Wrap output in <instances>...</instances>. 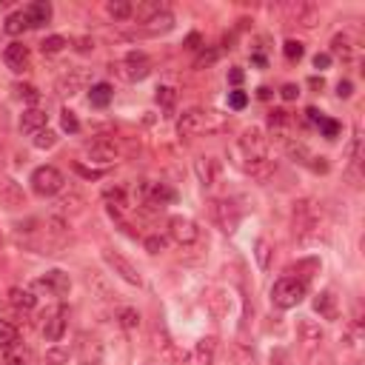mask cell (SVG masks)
<instances>
[{
    "mask_svg": "<svg viewBox=\"0 0 365 365\" xmlns=\"http://www.w3.org/2000/svg\"><path fill=\"white\" fill-rule=\"evenodd\" d=\"M26 29H29V17H26V11H11V14L6 17V23H3V31L11 34V37L23 34Z\"/></svg>",
    "mask_w": 365,
    "mask_h": 365,
    "instance_id": "836d02e7",
    "label": "cell"
},
{
    "mask_svg": "<svg viewBox=\"0 0 365 365\" xmlns=\"http://www.w3.org/2000/svg\"><path fill=\"white\" fill-rule=\"evenodd\" d=\"M9 305L17 308V311H31V308L37 305V297H34L29 288L14 285V288H9Z\"/></svg>",
    "mask_w": 365,
    "mask_h": 365,
    "instance_id": "f546056e",
    "label": "cell"
},
{
    "mask_svg": "<svg viewBox=\"0 0 365 365\" xmlns=\"http://www.w3.org/2000/svg\"><path fill=\"white\" fill-rule=\"evenodd\" d=\"M317 128H319V134H322L325 140H336V137H339V131H342V125H339L334 117H325V114L317 120Z\"/></svg>",
    "mask_w": 365,
    "mask_h": 365,
    "instance_id": "74e56055",
    "label": "cell"
},
{
    "mask_svg": "<svg viewBox=\"0 0 365 365\" xmlns=\"http://www.w3.org/2000/svg\"><path fill=\"white\" fill-rule=\"evenodd\" d=\"M228 80H231L234 86H240V83H242V68H237V66L228 68Z\"/></svg>",
    "mask_w": 365,
    "mask_h": 365,
    "instance_id": "6f0895ef",
    "label": "cell"
},
{
    "mask_svg": "<svg viewBox=\"0 0 365 365\" xmlns=\"http://www.w3.org/2000/svg\"><path fill=\"white\" fill-rule=\"evenodd\" d=\"M14 97H17V100H26V103L34 106V103L40 100V91H37L31 83H17V86H14Z\"/></svg>",
    "mask_w": 365,
    "mask_h": 365,
    "instance_id": "7bdbcfd3",
    "label": "cell"
},
{
    "mask_svg": "<svg viewBox=\"0 0 365 365\" xmlns=\"http://www.w3.org/2000/svg\"><path fill=\"white\" fill-rule=\"evenodd\" d=\"M197 43H200V37H197V34H191V37H188V48H197Z\"/></svg>",
    "mask_w": 365,
    "mask_h": 365,
    "instance_id": "be15d7a7",
    "label": "cell"
},
{
    "mask_svg": "<svg viewBox=\"0 0 365 365\" xmlns=\"http://www.w3.org/2000/svg\"><path fill=\"white\" fill-rule=\"evenodd\" d=\"M279 97H282V100H297V97H299V88H297L294 83H285V86L279 88Z\"/></svg>",
    "mask_w": 365,
    "mask_h": 365,
    "instance_id": "11a10c76",
    "label": "cell"
},
{
    "mask_svg": "<svg viewBox=\"0 0 365 365\" xmlns=\"http://www.w3.org/2000/svg\"><path fill=\"white\" fill-rule=\"evenodd\" d=\"M305 294H308V282L305 279L282 277V279H277L271 285V305L279 308V311H288V308H297Z\"/></svg>",
    "mask_w": 365,
    "mask_h": 365,
    "instance_id": "277c9868",
    "label": "cell"
},
{
    "mask_svg": "<svg viewBox=\"0 0 365 365\" xmlns=\"http://www.w3.org/2000/svg\"><path fill=\"white\" fill-rule=\"evenodd\" d=\"M66 46H68V40H66L63 34H51V37H46V40L40 43V51H43V54H60Z\"/></svg>",
    "mask_w": 365,
    "mask_h": 365,
    "instance_id": "f35d334b",
    "label": "cell"
},
{
    "mask_svg": "<svg viewBox=\"0 0 365 365\" xmlns=\"http://www.w3.org/2000/svg\"><path fill=\"white\" fill-rule=\"evenodd\" d=\"M171 29H174V14L168 9L160 11V14H154V17H148L143 23V34H168Z\"/></svg>",
    "mask_w": 365,
    "mask_h": 365,
    "instance_id": "4316f807",
    "label": "cell"
},
{
    "mask_svg": "<svg viewBox=\"0 0 365 365\" xmlns=\"http://www.w3.org/2000/svg\"><path fill=\"white\" fill-rule=\"evenodd\" d=\"M217 348H220L217 336H202V339L197 342V348H194L197 362H200V365H217Z\"/></svg>",
    "mask_w": 365,
    "mask_h": 365,
    "instance_id": "f1b7e54d",
    "label": "cell"
},
{
    "mask_svg": "<svg viewBox=\"0 0 365 365\" xmlns=\"http://www.w3.org/2000/svg\"><path fill=\"white\" fill-rule=\"evenodd\" d=\"M43 128H48V114L43 111V108H37V106H31V108H26L23 114H20V131L23 134H37V131H43Z\"/></svg>",
    "mask_w": 365,
    "mask_h": 365,
    "instance_id": "603a6c76",
    "label": "cell"
},
{
    "mask_svg": "<svg viewBox=\"0 0 365 365\" xmlns=\"http://www.w3.org/2000/svg\"><path fill=\"white\" fill-rule=\"evenodd\" d=\"M228 365H254V354L245 345H231V359Z\"/></svg>",
    "mask_w": 365,
    "mask_h": 365,
    "instance_id": "b9f144b4",
    "label": "cell"
},
{
    "mask_svg": "<svg viewBox=\"0 0 365 365\" xmlns=\"http://www.w3.org/2000/svg\"><path fill=\"white\" fill-rule=\"evenodd\" d=\"M154 100H157V106H160L163 111H171L174 103H177V88H174V86H157Z\"/></svg>",
    "mask_w": 365,
    "mask_h": 365,
    "instance_id": "8d00e7d4",
    "label": "cell"
},
{
    "mask_svg": "<svg viewBox=\"0 0 365 365\" xmlns=\"http://www.w3.org/2000/svg\"><path fill=\"white\" fill-rule=\"evenodd\" d=\"M74 168H77V171H80L83 177H88V180H100V177H103V168H86L83 163H77Z\"/></svg>",
    "mask_w": 365,
    "mask_h": 365,
    "instance_id": "9f6ffc18",
    "label": "cell"
},
{
    "mask_svg": "<svg viewBox=\"0 0 365 365\" xmlns=\"http://www.w3.org/2000/svg\"><path fill=\"white\" fill-rule=\"evenodd\" d=\"M137 194H140V202L143 205H154V208H163L165 202H171L177 197L174 188H168L165 182H140Z\"/></svg>",
    "mask_w": 365,
    "mask_h": 365,
    "instance_id": "2e32d148",
    "label": "cell"
},
{
    "mask_svg": "<svg viewBox=\"0 0 365 365\" xmlns=\"http://www.w3.org/2000/svg\"><path fill=\"white\" fill-rule=\"evenodd\" d=\"M282 54H285L288 63H299L302 54H305V46H302L299 40H285V43H282Z\"/></svg>",
    "mask_w": 365,
    "mask_h": 365,
    "instance_id": "60d3db41",
    "label": "cell"
},
{
    "mask_svg": "<svg viewBox=\"0 0 365 365\" xmlns=\"http://www.w3.org/2000/svg\"><path fill=\"white\" fill-rule=\"evenodd\" d=\"M0 205L6 211H14V208H23L26 205V191L20 188L17 180H11V177H3L0 180Z\"/></svg>",
    "mask_w": 365,
    "mask_h": 365,
    "instance_id": "ac0fdd59",
    "label": "cell"
},
{
    "mask_svg": "<svg viewBox=\"0 0 365 365\" xmlns=\"http://www.w3.org/2000/svg\"><path fill=\"white\" fill-rule=\"evenodd\" d=\"M31 143H34V148H40V151H46V148H54V145H57V131H51V128H43V131H37V134L31 137Z\"/></svg>",
    "mask_w": 365,
    "mask_h": 365,
    "instance_id": "ab89813d",
    "label": "cell"
},
{
    "mask_svg": "<svg viewBox=\"0 0 365 365\" xmlns=\"http://www.w3.org/2000/svg\"><path fill=\"white\" fill-rule=\"evenodd\" d=\"M271 365H288V356H285V351H277V354H271Z\"/></svg>",
    "mask_w": 365,
    "mask_h": 365,
    "instance_id": "680465c9",
    "label": "cell"
},
{
    "mask_svg": "<svg viewBox=\"0 0 365 365\" xmlns=\"http://www.w3.org/2000/svg\"><path fill=\"white\" fill-rule=\"evenodd\" d=\"M211 217H214V222H217L225 234H234L237 225H240V220H242V208H240L234 200L222 197V200H214V202H211Z\"/></svg>",
    "mask_w": 365,
    "mask_h": 365,
    "instance_id": "9c48e42d",
    "label": "cell"
},
{
    "mask_svg": "<svg viewBox=\"0 0 365 365\" xmlns=\"http://www.w3.org/2000/svg\"><path fill=\"white\" fill-rule=\"evenodd\" d=\"M148 365H154V362H148Z\"/></svg>",
    "mask_w": 365,
    "mask_h": 365,
    "instance_id": "03108f58",
    "label": "cell"
},
{
    "mask_svg": "<svg viewBox=\"0 0 365 365\" xmlns=\"http://www.w3.org/2000/svg\"><path fill=\"white\" fill-rule=\"evenodd\" d=\"M268 134H271V140H277L279 145H285L294 137V117L285 108H274L268 114Z\"/></svg>",
    "mask_w": 365,
    "mask_h": 365,
    "instance_id": "9a60e30c",
    "label": "cell"
},
{
    "mask_svg": "<svg viewBox=\"0 0 365 365\" xmlns=\"http://www.w3.org/2000/svg\"><path fill=\"white\" fill-rule=\"evenodd\" d=\"M106 11H108V17H114V20H128V17L134 14V6H131L128 0H108V3H106Z\"/></svg>",
    "mask_w": 365,
    "mask_h": 365,
    "instance_id": "d590c367",
    "label": "cell"
},
{
    "mask_svg": "<svg viewBox=\"0 0 365 365\" xmlns=\"http://www.w3.org/2000/svg\"><path fill=\"white\" fill-rule=\"evenodd\" d=\"M257 97H259V100H268V97H271V88H268V86H259V88H257Z\"/></svg>",
    "mask_w": 365,
    "mask_h": 365,
    "instance_id": "94428289",
    "label": "cell"
},
{
    "mask_svg": "<svg viewBox=\"0 0 365 365\" xmlns=\"http://www.w3.org/2000/svg\"><path fill=\"white\" fill-rule=\"evenodd\" d=\"M29 359H31V356H29V351H23V348H17V345H14V348H11V354L6 356V365H29Z\"/></svg>",
    "mask_w": 365,
    "mask_h": 365,
    "instance_id": "681fc988",
    "label": "cell"
},
{
    "mask_svg": "<svg viewBox=\"0 0 365 365\" xmlns=\"http://www.w3.org/2000/svg\"><path fill=\"white\" fill-rule=\"evenodd\" d=\"M111 68H117V74L125 80V83H140L151 74V60L145 51H128L123 60H117Z\"/></svg>",
    "mask_w": 365,
    "mask_h": 365,
    "instance_id": "5b68a950",
    "label": "cell"
},
{
    "mask_svg": "<svg viewBox=\"0 0 365 365\" xmlns=\"http://www.w3.org/2000/svg\"><path fill=\"white\" fill-rule=\"evenodd\" d=\"M205 308H208V314L214 319L228 317V311H231V294L225 288H211L208 297H205Z\"/></svg>",
    "mask_w": 365,
    "mask_h": 365,
    "instance_id": "cb8c5ba5",
    "label": "cell"
},
{
    "mask_svg": "<svg viewBox=\"0 0 365 365\" xmlns=\"http://www.w3.org/2000/svg\"><path fill=\"white\" fill-rule=\"evenodd\" d=\"M86 83V71H68L57 80V94L66 100V97H74L80 91V86Z\"/></svg>",
    "mask_w": 365,
    "mask_h": 365,
    "instance_id": "83f0119b",
    "label": "cell"
},
{
    "mask_svg": "<svg viewBox=\"0 0 365 365\" xmlns=\"http://www.w3.org/2000/svg\"><path fill=\"white\" fill-rule=\"evenodd\" d=\"M217 57H220V51H217V48H202V51L197 54V60H194V68L214 66V63H217Z\"/></svg>",
    "mask_w": 365,
    "mask_h": 365,
    "instance_id": "7dc6e473",
    "label": "cell"
},
{
    "mask_svg": "<svg viewBox=\"0 0 365 365\" xmlns=\"http://www.w3.org/2000/svg\"><path fill=\"white\" fill-rule=\"evenodd\" d=\"M231 157L234 165L242 168L245 174L257 177V180H268L274 174V163L268 157V137L259 125H248L242 128V134L237 137V143L231 145Z\"/></svg>",
    "mask_w": 365,
    "mask_h": 365,
    "instance_id": "6da1fadb",
    "label": "cell"
},
{
    "mask_svg": "<svg viewBox=\"0 0 365 365\" xmlns=\"http://www.w3.org/2000/svg\"><path fill=\"white\" fill-rule=\"evenodd\" d=\"M228 106H231L234 111H242V108L248 106V94H245L242 88H234V91H228Z\"/></svg>",
    "mask_w": 365,
    "mask_h": 365,
    "instance_id": "c3c4849f",
    "label": "cell"
},
{
    "mask_svg": "<svg viewBox=\"0 0 365 365\" xmlns=\"http://www.w3.org/2000/svg\"><path fill=\"white\" fill-rule=\"evenodd\" d=\"M23 11L29 17V29H40V26H46L51 20V3L48 0H37V3L26 6Z\"/></svg>",
    "mask_w": 365,
    "mask_h": 365,
    "instance_id": "484cf974",
    "label": "cell"
},
{
    "mask_svg": "<svg viewBox=\"0 0 365 365\" xmlns=\"http://www.w3.org/2000/svg\"><path fill=\"white\" fill-rule=\"evenodd\" d=\"M308 86H311V88H322L325 83H322V77H311V80H308Z\"/></svg>",
    "mask_w": 365,
    "mask_h": 365,
    "instance_id": "6125c7cd",
    "label": "cell"
},
{
    "mask_svg": "<svg viewBox=\"0 0 365 365\" xmlns=\"http://www.w3.org/2000/svg\"><path fill=\"white\" fill-rule=\"evenodd\" d=\"M74 354L80 359V365H106V345L97 334H77V345H74Z\"/></svg>",
    "mask_w": 365,
    "mask_h": 365,
    "instance_id": "52a82bcc",
    "label": "cell"
},
{
    "mask_svg": "<svg viewBox=\"0 0 365 365\" xmlns=\"http://www.w3.org/2000/svg\"><path fill=\"white\" fill-rule=\"evenodd\" d=\"M328 54H331V60L339 57L342 63H354L359 57V40L351 31H336L331 37V51Z\"/></svg>",
    "mask_w": 365,
    "mask_h": 365,
    "instance_id": "5bb4252c",
    "label": "cell"
},
{
    "mask_svg": "<svg viewBox=\"0 0 365 365\" xmlns=\"http://www.w3.org/2000/svg\"><path fill=\"white\" fill-rule=\"evenodd\" d=\"M60 205H63L66 211H68V208H71V211H80V208H83V197H80V194H71V197L60 200Z\"/></svg>",
    "mask_w": 365,
    "mask_h": 365,
    "instance_id": "f907efd6",
    "label": "cell"
},
{
    "mask_svg": "<svg viewBox=\"0 0 365 365\" xmlns=\"http://www.w3.org/2000/svg\"><path fill=\"white\" fill-rule=\"evenodd\" d=\"M297 336H299V342H302L305 351H317L325 342V331L314 319H299L297 322Z\"/></svg>",
    "mask_w": 365,
    "mask_h": 365,
    "instance_id": "d6986e66",
    "label": "cell"
},
{
    "mask_svg": "<svg viewBox=\"0 0 365 365\" xmlns=\"http://www.w3.org/2000/svg\"><path fill=\"white\" fill-rule=\"evenodd\" d=\"M279 11H282L285 23H297L302 29H314L319 23V9L314 3H302V0L299 3H285Z\"/></svg>",
    "mask_w": 365,
    "mask_h": 365,
    "instance_id": "7c38bea8",
    "label": "cell"
},
{
    "mask_svg": "<svg viewBox=\"0 0 365 365\" xmlns=\"http://www.w3.org/2000/svg\"><path fill=\"white\" fill-rule=\"evenodd\" d=\"M120 328H125V331H134V328H140V314H137V308H120Z\"/></svg>",
    "mask_w": 365,
    "mask_h": 365,
    "instance_id": "ee69618b",
    "label": "cell"
},
{
    "mask_svg": "<svg viewBox=\"0 0 365 365\" xmlns=\"http://www.w3.org/2000/svg\"><path fill=\"white\" fill-rule=\"evenodd\" d=\"M63 185H66V177L54 165H40L31 171V188L37 197H54L63 191Z\"/></svg>",
    "mask_w": 365,
    "mask_h": 365,
    "instance_id": "8992f818",
    "label": "cell"
},
{
    "mask_svg": "<svg viewBox=\"0 0 365 365\" xmlns=\"http://www.w3.org/2000/svg\"><path fill=\"white\" fill-rule=\"evenodd\" d=\"M29 48L23 46V43H9L6 46V51H3V63H6V68H11L14 74H23L26 68H29Z\"/></svg>",
    "mask_w": 365,
    "mask_h": 365,
    "instance_id": "44dd1931",
    "label": "cell"
},
{
    "mask_svg": "<svg viewBox=\"0 0 365 365\" xmlns=\"http://www.w3.org/2000/svg\"><path fill=\"white\" fill-rule=\"evenodd\" d=\"M86 157H88L91 163H103V165L117 163V160L123 157L120 140H111V137H97V140H91V143L86 145Z\"/></svg>",
    "mask_w": 365,
    "mask_h": 365,
    "instance_id": "8fae6325",
    "label": "cell"
},
{
    "mask_svg": "<svg viewBox=\"0 0 365 365\" xmlns=\"http://www.w3.org/2000/svg\"><path fill=\"white\" fill-rule=\"evenodd\" d=\"M163 245H165L163 237H145V248H148V254H160Z\"/></svg>",
    "mask_w": 365,
    "mask_h": 365,
    "instance_id": "f5cc1de1",
    "label": "cell"
},
{
    "mask_svg": "<svg viewBox=\"0 0 365 365\" xmlns=\"http://www.w3.org/2000/svg\"><path fill=\"white\" fill-rule=\"evenodd\" d=\"M60 125H63V131H68V134H77V131H80V120H77V114H74L71 108H63V111H60Z\"/></svg>",
    "mask_w": 365,
    "mask_h": 365,
    "instance_id": "bcb514c9",
    "label": "cell"
},
{
    "mask_svg": "<svg viewBox=\"0 0 365 365\" xmlns=\"http://www.w3.org/2000/svg\"><path fill=\"white\" fill-rule=\"evenodd\" d=\"M271 254H274V245H271L265 237H259V240L254 242V257H257V265H259L262 271L271 268Z\"/></svg>",
    "mask_w": 365,
    "mask_h": 365,
    "instance_id": "e575fe53",
    "label": "cell"
},
{
    "mask_svg": "<svg viewBox=\"0 0 365 365\" xmlns=\"http://www.w3.org/2000/svg\"><path fill=\"white\" fill-rule=\"evenodd\" d=\"M103 262L120 277V279H125L128 285H143V277H140V271H137V265L131 262V259H125L120 251H111V248H103Z\"/></svg>",
    "mask_w": 365,
    "mask_h": 365,
    "instance_id": "30bf717a",
    "label": "cell"
},
{
    "mask_svg": "<svg viewBox=\"0 0 365 365\" xmlns=\"http://www.w3.org/2000/svg\"><path fill=\"white\" fill-rule=\"evenodd\" d=\"M194 171H197V177H200L202 185H214V182H220L222 163L217 157H197L194 160Z\"/></svg>",
    "mask_w": 365,
    "mask_h": 365,
    "instance_id": "7402d4cb",
    "label": "cell"
},
{
    "mask_svg": "<svg viewBox=\"0 0 365 365\" xmlns=\"http://www.w3.org/2000/svg\"><path fill=\"white\" fill-rule=\"evenodd\" d=\"M351 94H354L351 80H339V83H336V97H339V100H345V97H351Z\"/></svg>",
    "mask_w": 365,
    "mask_h": 365,
    "instance_id": "db71d44e",
    "label": "cell"
},
{
    "mask_svg": "<svg viewBox=\"0 0 365 365\" xmlns=\"http://www.w3.org/2000/svg\"><path fill=\"white\" fill-rule=\"evenodd\" d=\"M0 245H3V237H0Z\"/></svg>",
    "mask_w": 365,
    "mask_h": 365,
    "instance_id": "e7e4bbea",
    "label": "cell"
},
{
    "mask_svg": "<svg viewBox=\"0 0 365 365\" xmlns=\"http://www.w3.org/2000/svg\"><path fill=\"white\" fill-rule=\"evenodd\" d=\"M17 342H20V331H17L11 322L0 319V354H9Z\"/></svg>",
    "mask_w": 365,
    "mask_h": 365,
    "instance_id": "d6a6232c",
    "label": "cell"
},
{
    "mask_svg": "<svg viewBox=\"0 0 365 365\" xmlns=\"http://www.w3.org/2000/svg\"><path fill=\"white\" fill-rule=\"evenodd\" d=\"M157 348H160V356L165 365H191V356L168 336V331L163 325H157Z\"/></svg>",
    "mask_w": 365,
    "mask_h": 365,
    "instance_id": "4fadbf2b",
    "label": "cell"
},
{
    "mask_svg": "<svg viewBox=\"0 0 365 365\" xmlns=\"http://www.w3.org/2000/svg\"><path fill=\"white\" fill-rule=\"evenodd\" d=\"M46 365H68V348L51 345V348L46 351Z\"/></svg>",
    "mask_w": 365,
    "mask_h": 365,
    "instance_id": "f6af8a7d",
    "label": "cell"
},
{
    "mask_svg": "<svg viewBox=\"0 0 365 365\" xmlns=\"http://www.w3.org/2000/svg\"><path fill=\"white\" fill-rule=\"evenodd\" d=\"M111 97H114V88H111L108 83H94V86L88 88V103H91L94 108H106V106L111 103Z\"/></svg>",
    "mask_w": 365,
    "mask_h": 365,
    "instance_id": "4dcf8cb0",
    "label": "cell"
},
{
    "mask_svg": "<svg viewBox=\"0 0 365 365\" xmlns=\"http://www.w3.org/2000/svg\"><path fill=\"white\" fill-rule=\"evenodd\" d=\"M314 311L322 317V319H339V302L334 297V291H319L314 297Z\"/></svg>",
    "mask_w": 365,
    "mask_h": 365,
    "instance_id": "d4e9b609",
    "label": "cell"
},
{
    "mask_svg": "<svg viewBox=\"0 0 365 365\" xmlns=\"http://www.w3.org/2000/svg\"><path fill=\"white\" fill-rule=\"evenodd\" d=\"M168 6L163 3V0H143V3H137L134 6V14L131 17H137L140 23H145L148 17H154V14H160V11H165Z\"/></svg>",
    "mask_w": 365,
    "mask_h": 365,
    "instance_id": "1f68e13d",
    "label": "cell"
},
{
    "mask_svg": "<svg viewBox=\"0 0 365 365\" xmlns=\"http://www.w3.org/2000/svg\"><path fill=\"white\" fill-rule=\"evenodd\" d=\"M228 128V117L211 108H188L177 117V134L180 137H202V134H220Z\"/></svg>",
    "mask_w": 365,
    "mask_h": 365,
    "instance_id": "3957f363",
    "label": "cell"
},
{
    "mask_svg": "<svg viewBox=\"0 0 365 365\" xmlns=\"http://www.w3.org/2000/svg\"><path fill=\"white\" fill-rule=\"evenodd\" d=\"M328 66H331V54H328V51H317V54H314V68L325 71Z\"/></svg>",
    "mask_w": 365,
    "mask_h": 365,
    "instance_id": "816d5d0a",
    "label": "cell"
},
{
    "mask_svg": "<svg viewBox=\"0 0 365 365\" xmlns=\"http://www.w3.org/2000/svg\"><path fill=\"white\" fill-rule=\"evenodd\" d=\"M37 285H40V288H46V291H48V294H54V297H66V294L71 291V279H68V274H66V271H60V268L46 271V274L37 279Z\"/></svg>",
    "mask_w": 365,
    "mask_h": 365,
    "instance_id": "ffe728a7",
    "label": "cell"
},
{
    "mask_svg": "<svg viewBox=\"0 0 365 365\" xmlns=\"http://www.w3.org/2000/svg\"><path fill=\"white\" fill-rule=\"evenodd\" d=\"M291 231L297 237V242L302 245H314L325 237L328 231V220H325V211L317 200H297L294 208H291Z\"/></svg>",
    "mask_w": 365,
    "mask_h": 365,
    "instance_id": "7a4b0ae2",
    "label": "cell"
},
{
    "mask_svg": "<svg viewBox=\"0 0 365 365\" xmlns=\"http://www.w3.org/2000/svg\"><path fill=\"white\" fill-rule=\"evenodd\" d=\"M88 48H94L88 37H83V40H77V51H88Z\"/></svg>",
    "mask_w": 365,
    "mask_h": 365,
    "instance_id": "91938a15",
    "label": "cell"
},
{
    "mask_svg": "<svg viewBox=\"0 0 365 365\" xmlns=\"http://www.w3.org/2000/svg\"><path fill=\"white\" fill-rule=\"evenodd\" d=\"M66 317H68L66 305H54L51 311H46V317H43V336L48 342L63 339V334H66Z\"/></svg>",
    "mask_w": 365,
    "mask_h": 365,
    "instance_id": "e0dca14e",
    "label": "cell"
},
{
    "mask_svg": "<svg viewBox=\"0 0 365 365\" xmlns=\"http://www.w3.org/2000/svg\"><path fill=\"white\" fill-rule=\"evenodd\" d=\"M168 237H171L177 245L191 248L194 242H200L202 231H200V225H197L191 217H185V214H174V217H168Z\"/></svg>",
    "mask_w": 365,
    "mask_h": 365,
    "instance_id": "ba28073f",
    "label": "cell"
}]
</instances>
